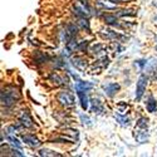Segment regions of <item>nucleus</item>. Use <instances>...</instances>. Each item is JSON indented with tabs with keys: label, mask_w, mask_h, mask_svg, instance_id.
I'll return each mask as SVG.
<instances>
[{
	"label": "nucleus",
	"mask_w": 157,
	"mask_h": 157,
	"mask_svg": "<svg viewBox=\"0 0 157 157\" xmlns=\"http://www.w3.org/2000/svg\"><path fill=\"white\" fill-rule=\"evenodd\" d=\"M20 99L19 89L14 86H8L2 90V106L6 108H11L15 106L17 102Z\"/></svg>",
	"instance_id": "1"
},
{
	"label": "nucleus",
	"mask_w": 157,
	"mask_h": 157,
	"mask_svg": "<svg viewBox=\"0 0 157 157\" xmlns=\"http://www.w3.org/2000/svg\"><path fill=\"white\" fill-rule=\"evenodd\" d=\"M148 75L146 74H141L138 77V81L136 84V93H135V99L136 101H141L143 94L146 92V88H147V82H148Z\"/></svg>",
	"instance_id": "2"
},
{
	"label": "nucleus",
	"mask_w": 157,
	"mask_h": 157,
	"mask_svg": "<svg viewBox=\"0 0 157 157\" xmlns=\"http://www.w3.org/2000/svg\"><path fill=\"white\" fill-rule=\"evenodd\" d=\"M57 99L64 107H72V106L75 104L74 94L71 93L69 90H62V92H59L58 96H57Z\"/></svg>",
	"instance_id": "3"
},
{
	"label": "nucleus",
	"mask_w": 157,
	"mask_h": 157,
	"mask_svg": "<svg viewBox=\"0 0 157 157\" xmlns=\"http://www.w3.org/2000/svg\"><path fill=\"white\" fill-rule=\"evenodd\" d=\"M133 137L138 143H146L150 140V133H148V128H141V127H136L135 132H133Z\"/></svg>",
	"instance_id": "4"
},
{
	"label": "nucleus",
	"mask_w": 157,
	"mask_h": 157,
	"mask_svg": "<svg viewBox=\"0 0 157 157\" xmlns=\"http://www.w3.org/2000/svg\"><path fill=\"white\" fill-rule=\"evenodd\" d=\"M101 35H102L103 38L108 39V40H117V42H124V40H127V36H126V35H122V34H120V33H116V32L109 30V29L103 30V32L101 33Z\"/></svg>",
	"instance_id": "5"
},
{
	"label": "nucleus",
	"mask_w": 157,
	"mask_h": 157,
	"mask_svg": "<svg viewBox=\"0 0 157 157\" xmlns=\"http://www.w3.org/2000/svg\"><path fill=\"white\" fill-rule=\"evenodd\" d=\"M19 122L24 126V128H34V122H33V118L30 117L29 112L28 111H21V113L19 114L18 117Z\"/></svg>",
	"instance_id": "6"
},
{
	"label": "nucleus",
	"mask_w": 157,
	"mask_h": 157,
	"mask_svg": "<svg viewBox=\"0 0 157 157\" xmlns=\"http://www.w3.org/2000/svg\"><path fill=\"white\" fill-rule=\"evenodd\" d=\"M103 90H104V94L108 96V97H113L117 94V92L121 89V86L116 82H111V83H106L103 84Z\"/></svg>",
	"instance_id": "7"
},
{
	"label": "nucleus",
	"mask_w": 157,
	"mask_h": 157,
	"mask_svg": "<svg viewBox=\"0 0 157 157\" xmlns=\"http://www.w3.org/2000/svg\"><path fill=\"white\" fill-rule=\"evenodd\" d=\"M49 79L50 82H53L57 86H64V84H68L69 83V78L68 75H60L57 72H53L49 75Z\"/></svg>",
	"instance_id": "8"
},
{
	"label": "nucleus",
	"mask_w": 157,
	"mask_h": 157,
	"mask_svg": "<svg viewBox=\"0 0 157 157\" xmlns=\"http://www.w3.org/2000/svg\"><path fill=\"white\" fill-rule=\"evenodd\" d=\"M21 140L24 141L25 145L29 146V147H32V148L39 147V146L42 145V142L39 141L35 136H33V135H23V136H21Z\"/></svg>",
	"instance_id": "9"
},
{
	"label": "nucleus",
	"mask_w": 157,
	"mask_h": 157,
	"mask_svg": "<svg viewBox=\"0 0 157 157\" xmlns=\"http://www.w3.org/2000/svg\"><path fill=\"white\" fill-rule=\"evenodd\" d=\"M72 65L77 69V71H81V72H83V71H86L87 69V60L84 59V58H82V57H78V56H75V57H73L72 58Z\"/></svg>",
	"instance_id": "10"
},
{
	"label": "nucleus",
	"mask_w": 157,
	"mask_h": 157,
	"mask_svg": "<svg viewBox=\"0 0 157 157\" xmlns=\"http://www.w3.org/2000/svg\"><path fill=\"white\" fill-rule=\"evenodd\" d=\"M75 93H77L78 98H79V103H81L82 109L83 111H87L88 107H89V102H90V99L88 98L87 92H86V90H77Z\"/></svg>",
	"instance_id": "11"
},
{
	"label": "nucleus",
	"mask_w": 157,
	"mask_h": 157,
	"mask_svg": "<svg viewBox=\"0 0 157 157\" xmlns=\"http://www.w3.org/2000/svg\"><path fill=\"white\" fill-rule=\"evenodd\" d=\"M103 20L107 25H111V27H117V28H121V24L118 21V15L117 14H104L103 15Z\"/></svg>",
	"instance_id": "12"
},
{
	"label": "nucleus",
	"mask_w": 157,
	"mask_h": 157,
	"mask_svg": "<svg viewBox=\"0 0 157 157\" xmlns=\"http://www.w3.org/2000/svg\"><path fill=\"white\" fill-rule=\"evenodd\" d=\"M146 72L150 78L157 79V59H152V62H148L146 65Z\"/></svg>",
	"instance_id": "13"
},
{
	"label": "nucleus",
	"mask_w": 157,
	"mask_h": 157,
	"mask_svg": "<svg viewBox=\"0 0 157 157\" xmlns=\"http://www.w3.org/2000/svg\"><path fill=\"white\" fill-rule=\"evenodd\" d=\"M75 90H86V92H89L90 89H93V84L90 82H86V81H77L74 84Z\"/></svg>",
	"instance_id": "14"
},
{
	"label": "nucleus",
	"mask_w": 157,
	"mask_h": 157,
	"mask_svg": "<svg viewBox=\"0 0 157 157\" xmlns=\"http://www.w3.org/2000/svg\"><path fill=\"white\" fill-rule=\"evenodd\" d=\"M90 109H92L93 113H102L103 112V103L98 99V98H92L90 99Z\"/></svg>",
	"instance_id": "15"
},
{
	"label": "nucleus",
	"mask_w": 157,
	"mask_h": 157,
	"mask_svg": "<svg viewBox=\"0 0 157 157\" xmlns=\"http://www.w3.org/2000/svg\"><path fill=\"white\" fill-rule=\"evenodd\" d=\"M146 109L150 113H155L157 111V101L152 94H150L146 99Z\"/></svg>",
	"instance_id": "16"
},
{
	"label": "nucleus",
	"mask_w": 157,
	"mask_h": 157,
	"mask_svg": "<svg viewBox=\"0 0 157 157\" xmlns=\"http://www.w3.org/2000/svg\"><path fill=\"white\" fill-rule=\"evenodd\" d=\"M108 64H109V59H108V57L103 56L102 58H99L98 60L94 62L93 67H97V71H102V69H104V68H107V67H108Z\"/></svg>",
	"instance_id": "17"
},
{
	"label": "nucleus",
	"mask_w": 157,
	"mask_h": 157,
	"mask_svg": "<svg viewBox=\"0 0 157 157\" xmlns=\"http://www.w3.org/2000/svg\"><path fill=\"white\" fill-rule=\"evenodd\" d=\"M34 60L35 63L38 64H42V63H47L50 60V57L45 53H42V52H36V53L34 54Z\"/></svg>",
	"instance_id": "18"
},
{
	"label": "nucleus",
	"mask_w": 157,
	"mask_h": 157,
	"mask_svg": "<svg viewBox=\"0 0 157 157\" xmlns=\"http://www.w3.org/2000/svg\"><path fill=\"white\" fill-rule=\"evenodd\" d=\"M114 118H116L117 122H118L121 126H123V127L129 126V118H128L126 114H123V113H117L114 116Z\"/></svg>",
	"instance_id": "19"
},
{
	"label": "nucleus",
	"mask_w": 157,
	"mask_h": 157,
	"mask_svg": "<svg viewBox=\"0 0 157 157\" xmlns=\"http://www.w3.org/2000/svg\"><path fill=\"white\" fill-rule=\"evenodd\" d=\"M77 25L83 30H87V32L89 30V20H88V18H78Z\"/></svg>",
	"instance_id": "20"
},
{
	"label": "nucleus",
	"mask_w": 157,
	"mask_h": 157,
	"mask_svg": "<svg viewBox=\"0 0 157 157\" xmlns=\"http://www.w3.org/2000/svg\"><path fill=\"white\" fill-rule=\"evenodd\" d=\"M117 15L118 17H135L136 15V10H133V9H124V10H121V11H118L117 13Z\"/></svg>",
	"instance_id": "21"
},
{
	"label": "nucleus",
	"mask_w": 157,
	"mask_h": 157,
	"mask_svg": "<svg viewBox=\"0 0 157 157\" xmlns=\"http://www.w3.org/2000/svg\"><path fill=\"white\" fill-rule=\"evenodd\" d=\"M8 141L10 142V145H11L13 147L21 150V143H20V142H19V140H18V138H15L14 136H8Z\"/></svg>",
	"instance_id": "22"
},
{
	"label": "nucleus",
	"mask_w": 157,
	"mask_h": 157,
	"mask_svg": "<svg viewBox=\"0 0 157 157\" xmlns=\"http://www.w3.org/2000/svg\"><path fill=\"white\" fill-rule=\"evenodd\" d=\"M136 127H141V128H148V120L146 117H140L136 122Z\"/></svg>",
	"instance_id": "23"
},
{
	"label": "nucleus",
	"mask_w": 157,
	"mask_h": 157,
	"mask_svg": "<svg viewBox=\"0 0 157 157\" xmlns=\"http://www.w3.org/2000/svg\"><path fill=\"white\" fill-rule=\"evenodd\" d=\"M128 109H129V106H128V104H126L124 102H120L118 104H117V112H118V113L126 114Z\"/></svg>",
	"instance_id": "24"
},
{
	"label": "nucleus",
	"mask_w": 157,
	"mask_h": 157,
	"mask_svg": "<svg viewBox=\"0 0 157 157\" xmlns=\"http://www.w3.org/2000/svg\"><path fill=\"white\" fill-rule=\"evenodd\" d=\"M103 48H104V45H103V44H101V43H99V44H94L92 48L89 49V52H90L92 54H94V56H96V54H99L101 52H103Z\"/></svg>",
	"instance_id": "25"
},
{
	"label": "nucleus",
	"mask_w": 157,
	"mask_h": 157,
	"mask_svg": "<svg viewBox=\"0 0 157 157\" xmlns=\"http://www.w3.org/2000/svg\"><path fill=\"white\" fill-rule=\"evenodd\" d=\"M79 117H81V121H82V123L84 124V126H92V121H90V118L88 116H86V114H79Z\"/></svg>",
	"instance_id": "26"
},
{
	"label": "nucleus",
	"mask_w": 157,
	"mask_h": 157,
	"mask_svg": "<svg viewBox=\"0 0 157 157\" xmlns=\"http://www.w3.org/2000/svg\"><path fill=\"white\" fill-rule=\"evenodd\" d=\"M39 155L40 156H60L59 153H57L54 151H50V150H40L39 151Z\"/></svg>",
	"instance_id": "27"
},
{
	"label": "nucleus",
	"mask_w": 157,
	"mask_h": 157,
	"mask_svg": "<svg viewBox=\"0 0 157 157\" xmlns=\"http://www.w3.org/2000/svg\"><path fill=\"white\" fill-rule=\"evenodd\" d=\"M87 48H88V42H87V40H82V42L78 43L77 52H84Z\"/></svg>",
	"instance_id": "28"
},
{
	"label": "nucleus",
	"mask_w": 157,
	"mask_h": 157,
	"mask_svg": "<svg viewBox=\"0 0 157 157\" xmlns=\"http://www.w3.org/2000/svg\"><path fill=\"white\" fill-rule=\"evenodd\" d=\"M147 63H148V60H147V59H137V60L135 62V64H137V65H138V67H140V69L146 68Z\"/></svg>",
	"instance_id": "29"
},
{
	"label": "nucleus",
	"mask_w": 157,
	"mask_h": 157,
	"mask_svg": "<svg viewBox=\"0 0 157 157\" xmlns=\"http://www.w3.org/2000/svg\"><path fill=\"white\" fill-rule=\"evenodd\" d=\"M156 21H157V17H156Z\"/></svg>",
	"instance_id": "30"
},
{
	"label": "nucleus",
	"mask_w": 157,
	"mask_h": 157,
	"mask_svg": "<svg viewBox=\"0 0 157 157\" xmlns=\"http://www.w3.org/2000/svg\"><path fill=\"white\" fill-rule=\"evenodd\" d=\"M156 50H157V47H156Z\"/></svg>",
	"instance_id": "31"
}]
</instances>
